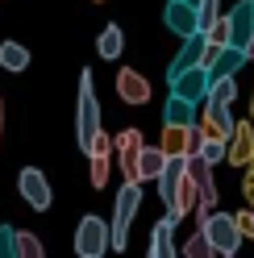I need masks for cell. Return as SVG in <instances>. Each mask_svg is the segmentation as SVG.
I'll list each match as a JSON object with an SVG mask.
<instances>
[{"mask_svg":"<svg viewBox=\"0 0 254 258\" xmlns=\"http://www.w3.org/2000/svg\"><path fill=\"white\" fill-rule=\"evenodd\" d=\"M96 134H100L96 84H92V71H79V104H75V142H79V150H88Z\"/></svg>","mask_w":254,"mask_h":258,"instance_id":"1","label":"cell"},{"mask_svg":"<svg viewBox=\"0 0 254 258\" xmlns=\"http://www.w3.org/2000/svg\"><path fill=\"white\" fill-rule=\"evenodd\" d=\"M138 204H142V183L138 179H125L121 191H117V208H113V250H125L130 246V225L138 217Z\"/></svg>","mask_w":254,"mask_h":258,"instance_id":"2","label":"cell"},{"mask_svg":"<svg viewBox=\"0 0 254 258\" xmlns=\"http://www.w3.org/2000/svg\"><path fill=\"white\" fill-rule=\"evenodd\" d=\"M113 246V229L104 217H84L75 225V254L79 258H104Z\"/></svg>","mask_w":254,"mask_h":258,"instance_id":"3","label":"cell"},{"mask_svg":"<svg viewBox=\"0 0 254 258\" xmlns=\"http://www.w3.org/2000/svg\"><path fill=\"white\" fill-rule=\"evenodd\" d=\"M200 229L209 233L217 254H237V246H242V225H237V217H229V213H209L200 221Z\"/></svg>","mask_w":254,"mask_h":258,"instance_id":"4","label":"cell"},{"mask_svg":"<svg viewBox=\"0 0 254 258\" xmlns=\"http://www.w3.org/2000/svg\"><path fill=\"white\" fill-rule=\"evenodd\" d=\"M17 191H21V200L34 208V213H46V208L54 204V191H50V183H46V171L42 167H25L17 175Z\"/></svg>","mask_w":254,"mask_h":258,"instance_id":"5","label":"cell"},{"mask_svg":"<svg viewBox=\"0 0 254 258\" xmlns=\"http://www.w3.org/2000/svg\"><path fill=\"white\" fill-rule=\"evenodd\" d=\"M167 84H171V92H175V96H183V100L204 104V100H209V84H213V75H209V67H204V62H196V67H187L183 75L167 79Z\"/></svg>","mask_w":254,"mask_h":258,"instance_id":"6","label":"cell"},{"mask_svg":"<svg viewBox=\"0 0 254 258\" xmlns=\"http://www.w3.org/2000/svg\"><path fill=\"white\" fill-rule=\"evenodd\" d=\"M113 146H117V158H121V171H125V179H138V154L142 146H146V138H142V129H121V134L113 138ZM142 183V179H138Z\"/></svg>","mask_w":254,"mask_h":258,"instance_id":"7","label":"cell"},{"mask_svg":"<svg viewBox=\"0 0 254 258\" xmlns=\"http://www.w3.org/2000/svg\"><path fill=\"white\" fill-rule=\"evenodd\" d=\"M163 25L171 29V34L187 38V34H196V29H200V13H196V5H187V0H167Z\"/></svg>","mask_w":254,"mask_h":258,"instance_id":"8","label":"cell"},{"mask_svg":"<svg viewBox=\"0 0 254 258\" xmlns=\"http://www.w3.org/2000/svg\"><path fill=\"white\" fill-rule=\"evenodd\" d=\"M204 50H209V34H204V29L187 34V38H183V46H179V54L171 58V71H167V79H175V75H183L187 67L204 62Z\"/></svg>","mask_w":254,"mask_h":258,"instance_id":"9","label":"cell"},{"mask_svg":"<svg viewBox=\"0 0 254 258\" xmlns=\"http://www.w3.org/2000/svg\"><path fill=\"white\" fill-rule=\"evenodd\" d=\"M117 96L125 104H146L150 100V79L134 67H125V71H117Z\"/></svg>","mask_w":254,"mask_h":258,"instance_id":"10","label":"cell"},{"mask_svg":"<svg viewBox=\"0 0 254 258\" xmlns=\"http://www.w3.org/2000/svg\"><path fill=\"white\" fill-rule=\"evenodd\" d=\"M250 38H254V0H237L229 9V42L246 46Z\"/></svg>","mask_w":254,"mask_h":258,"instance_id":"11","label":"cell"},{"mask_svg":"<svg viewBox=\"0 0 254 258\" xmlns=\"http://www.w3.org/2000/svg\"><path fill=\"white\" fill-rule=\"evenodd\" d=\"M150 254H154V258H171V254H175V221H171V217H163V221L154 225Z\"/></svg>","mask_w":254,"mask_h":258,"instance_id":"12","label":"cell"},{"mask_svg":"<svg viewBox=\"0 0 254 258\" xmlns=\"http://www.w3.org/2000/svg\"><path fill=\"white\" fill-rule=\"evenodd\" d=\"M167 167V150L163 146H142L138 154V179H158Z\"/></svg>","mask_w":254,"mask_h":258,"instance_id":"13","label":"cell"},{"mask_svg":"<svg viewBox=\"0 0 254 258\" xmlns=\"http://www.w3.org/2000/svg\"><path fill=\"white\" fill-rule=\"evenodd\" d=\"M163 125H196V104L171 92V100L163 108Z\"/></svg>","mask_w":254,"mask_h":258,"instance_id":"14","label":"cell"},{"mask_svg":"<svg viewBox=\"0 0 254 258\" xmlns=\"http://www.w3.org/2000/svg\"><path fill=\"white\" fill-rule=\"evenodd\" d=\"M204 112H209V134H221V138H233V117H229V104H213L204 100Z\"/></svg>","mask_w":254,"mask_h":258,"instance_id":"15","label":"cell"},{"mask_svg":"<svg viewBox=\"0 0 254 258\" xmlns=\"http://www.w3.org/2000/svg\"><path fill=\"white\" fill-rule=\"evenodd\" d=\"M0 67L13 71V75L25 71V67H29V50H25L21 42H0Z\"/></svg>","mask_w":254,"mask_h":258,"instance_id":"16","label":"cell"},{"mask_svg":"<svg viewBox=\"0 0 254 258\" xmlns=\"http://www.w3.org/2000/svg\"><path fill=\"white\" fill-rule=\"evenodd\" d=\"M96 50H100V58H117V54L125 50V34H121V25H104V29H100Z\"/></svg>","mask_w":254,"mask_h":258,"instance_id":"17","label":"cell"},{"mask_svg":"<svg viewBox=\"0 0 254 258\" xmlns=\"http://www.w3.org/2000/svg\"><path fill=\"white\" fill-rule=\"evenodd\" d=\"M88 163H92V187H104L108 183V167H113V150H92Z\"/></svg>","mask_w":254,"mask_h":258,"instance_id":"18","label":"cell"},{"mask_svg":"<svg viewBox=\"0 0 254 258\" xmlns=\"http://www.w3.org/2000/svg\"><path fill=\"white\" fill-rule=\"evenodd\" d=\"M209 100L213 104H233L237 100V84H233V75H221L209 84Z\"/></svg>","mask_w":254,"mask_h":258,"instance_id":"19","label":"cell"},{"mask_svg":"<svg viewBox=\"0 0 254 258\" xmlns=\"http://www.w3.org/2000/svg\"><path fill=\"white\" fill-rule=\"evenodd\" d=\"M17 258H42V241H38V233L17 229Z\"/></svg>","mask_w":254,"mask_h":258,"instance_id":"20","label":"cell"},{"mask_svg":"<svg viewBox=\"0 0 254 258\" xmlns=\"http://www.w3.org/2000/svg\"><path fill=\"white\" fill-rule=\"evenodd\" d=\"M183 254H187V258H209V254H217V250H213V241H209V233L200 229L196 237H187V241H183Z\"/></svg>","mask_w":254,"mask_h":258,"instance_id":"21","label":"cell"},{"mask_svg":"<svg viewBox=\"0 0 254 258\" xmlns=\"http://www.w3.org/2000/svg\"><path fill=\"white\" fill-rule=\"evenodd\" d=\"M200 29H204V34H209V29L217 25V17H221V0H200Z\"/></svg>","mask_w":254,"mask_h":258,"instance_id":"22","label":"cell"},{"mask_svg":"<svg viewBox=\"0 0 254 258\" xmlns=\"http://www.w3.org/2000/svg\"><path fill=\"white\" fill-rule=\"evenodd\" d=\"M13 254H17V229L0 225V258H13Z\"/></svg>","mask_w":254,"mask_h":258,"instance_id":"23","label":"cell"},{"mask_svg":"<svg viewBox=\"0 0 254 258\" xmlns=\"http://www.w3.org/2000/svg\"><path fill=\"white\" fill-rule=\"evenodd\" d=\"M209 42L213 46H225L229 42V17H217V25L209 29Z\"/></svg>","mask_w":254,"mask_h":258,"instance_id":"24","label":"cell"},{"mask_svg":"<svg viewBox=\"0 0 254 258\" xmlns=\"http://www.w3.org/2000/svg\"><path fill=\"white\" fill-rule=\"evenodd\" d=\"M246 58H254V38H250V42H246Z\"/></svg>","mask_w":254,"mask_h":258,"instance_id":"25","label":"cell"},{"mask_svg":"<svg viewBox=\"0 0 254 258\" xmlns=\"http://www.w3.org/2000/svg\"><path fill=\"white\" fill-rule=\"evenodd\" d=\"M0 125H5V100H0Z\"/></svg>","mask_w":254,"mask_h":258,"instance_id":"26","label":"cell"},{"mask_svg":"<svg viewBox=\"0 0 254 258\" xmlns=\"http://www.w3.org/2000/svg\"><path fill=\"white\" fill-rule=\"evenodd\" d=\"M92 5H100V0H92Z\"/></svg>","mask_w":254,"mask_h":258,"instance_id":"27","label":"cell"},{"mask_svg":"<svg viewBox=\"0 0 254 258\" xmlns=\"http://www.w3.org/2000/svg\"><path fill=\"white\" fill-rule=\"evenodd\" d=\"M250 221H254V213H250Z\"/></svg>","mask_w":254,"mask_h":258,"instance_id":"28","label":"cell"}]
</instances>
